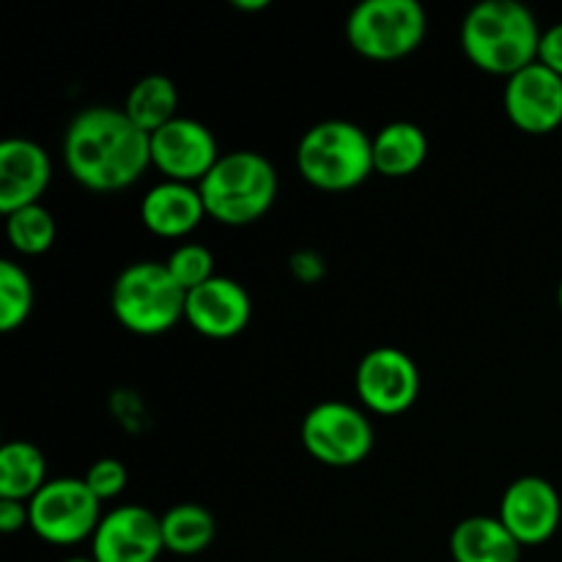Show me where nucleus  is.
Returning <instances> with one entry per match:
<instances>
[{
  "mask_svg": "<svg viewBox=\"0 0 562 562\" xmlns=\"http://www.w3.org/2000/svg\"><path fill=\"white\" fill-rule=\"evenodd\" d=\"M64 159L71 179L86 190L119 192L135 184L151 165V135L124 108L93 104L66 126Z\"/></svg>",
  "mask_w": 562,
  "mask_h": 562,
  "instance_id": "1",
  "label": "nucleus"
},
{
  "mask_svg": "<svg viewBox=\"0 0 562 562\" xmlns=\"http://www.w3.org/2000/svg\"><path fill=\"white\" fill-rule=\"evenodd\" d=\"M541 33L519 0H483L461 22V49L486 75L514 77L538 60Z\"/></svg>",
  "mask_w": 562,
  "mask_h": 562,
  "instance_id": "2",
  "label": "nucleus"
},
{
  "mask_svg": "<svg viewBox=\"0 0 562 562\" xmlns=\"http://www.w3.org/2000/svg\"><path fill=\"white\" fill-rule=\"evenodd\" d=\"M296 170L311 187L346 192L368 181L373 170V137L344 119L318 121L296 146Z\"/></svg>",
  "mask_w": 562,
  "mask_h": 562,
  "instance_id": "3",
  "label": "nucleus"
},
{
  "mask_svg": "<svg viewBox=\"0 0 562 562\" xmlns=\"http://www.w3.org/2000/svg\"><path fill=\"white\" fill-rule=\"evenodd\" d=\"M206 217L241 228L272 209L278 198V170L258 151H228L198 184Z\"/></svg>",
  "mask_w": 562,
  "mask_h": 562,
  "instance_id": "4",
  "label": "nucleus"
},
{
  "mask_svg": "<svg viewBox=\"0 0 562 562\" xmlns=\"http://www.w3.org/2000/svg\"><path fill=\"white\" fill-rule=\"evenodd\" d=\"M187 291L165 261H137L121 269L110 291V307L124 329L135 335H162L184 318Z\"/></svg>",
  "mask_w": 562,
  "mask_h": 562,
  "instance_id": "5",
  "label": "nucleus"
},
{
  "mask_svg": "<svg viewBox=\"0 0 562 562\" xmlns=\"http://www.w3.org/2000/svg\"><path fill=\"white\" fill-rule=\"evenodd\" d=\"M428 31L417 0H362L346 16V42L368 60H398L415 53Z\"/></svg>",
  "mask_w": 562,
  "mask_h": 562,
  "instance_id": "6",
  "label": "nucleus"
},
{
  "mask_svg": "<svg viewBox=\"0 0 562 562\" xmlns=\"http://www.w3.org/2000/svg\"><path fill=\"white\" fill-rule=\"evenodd\" d=\"M31 530L53 547H75L93 538L102 521V503L82 477H55L27 503Z\"/></svg>",
  "mask_w": 562,
  "mask_h": 562,
  "instance_id": "7",
  "label": "nucleus"
},
{
  "mask_svg": "<svg viewBox=\"0 0 562 562\" xmlns=\"http://www.w3.org/2000/svg\"><path fill=\"white\" fill-rule=\"evenodd\" d=\"M376 434L366 412L344 401L316 404L302 420V445L318 464L357 467L371 456Z\"/></svg>",
  "mask_w": 562,
  "mask_h": 562,
  "instance_id": "8",
  "label": "nucleus"
},
{
  "mask_svg": "<svg viewBox=\"0 0 562 562\" xmlns=\"http://www.w3.org/2000/svg\"><path fill=\"white\" fill-rule=\"evenodd\" d=\"M355 387L366 409L376 415H404L420 395V368L406 351L379 346L360 360Z\"/></svg>",
  "mask_w": 562,
  "mask_h": 562,
  "instance_id": "9",
  "label": "nucleus"
},
{
  "mask_svg": "<svg viewBox=\"0 0 562 562\" xmlns=\"http://www.w3.org/2000/svg\"><path fill=\"white\" fill-rule=\"evenodd\" d=\"M220 157L217 137L195 119L179 115L151 135V165L165 181L201 184Z\"/></svg>",
  "mask_w": 562,
  "mask_h": 562,
  "instance_id": "10",
  "label": "nucleus"
},
{
  "mask_svg": "<svg viewBox=\"0 0 562 562\" xmlns=\"http://www.w3.org/2000/svg\"><path fill=\"white\" fill-rule=\"evenodd\" d=\"M162 552V519L143 505L113 508L91 538L93 562H157Z\"/></svg>",
  "mask_w": 562,
  "mask_h": 562,
  "instance_id": "11",
  "label": "nucleus"
},
{
  "mask_svg": "<svg viewBox=\"0 0 562 562\" xmlns=\"http://www.w3.org/2000/svg\"><path fill=\"white\" fill-rule=\"evenodd\" d=\"M497 519L521 547H541L558 532L562 499L558 488L538 475L516 477L499 499Z\"/></svg>",
  "mask_w": 562,
  "mask_h": 562,
  "instance_id": "12",
  "label": "nucleus"
},
{
  "mask_svg": "<svg viewBox=\"0 0 562 562\" xmlns=\"http://www.w3.org/2000/svg\"><path fill=\"white\" fill-rule=\"evenodd\" d=\"M505 113L516 130L527 135H549L562 126V77L543 64L508 77L505 86Z\"/></svg>",
  "mask_w": 562,
  "mask_h": 562,
  "instance_id": "13",
  "label": "nucleus"
},
{
  "mask_svg": "<svg viewBox=\"0 0 562 562\" xmlns=\"http://www.w3.org/2000/svg\"><path fill=\"white\" fill-rule=\"evenodd\" d=\"M252 302L250 294L234 278H212L209 283L187 291L184 322L198 335L212 340H231L241 335L250 324Z\"/></svg>",
  "mask_w": 562,
  "mask_h": 562,
  "instance_id": "14",
  "label": "nucleus"
},
{
  "mask_svg": "<svg viewBox=\"0 0 562 562\" xmlns=\"http://www.w3.org/2000/svg\"><path fill=\"white\" fill-rule=\"evenodd\" d=\"M53 179L47 151L27 137H5L0 143V212L11 214L38 203Z\"/></svg>",
  "mask_w": 562,
  "mask_h": 562,
  "instance_id": "15",
  "label": "nucleus"
},
{
  "mask_svg": "<svg viewBox=\"0 0 562 562\" xmlns=\"http://www.w3.org/2000/svg\"><path fill=\"white\" fill-rule=\"evenodd\" d=\"M206 217V206L198 184L181 181H159L143 195L140 220L154 236L181 239L190 236Z\"/></svg>",
  "mask_w": 562,
  "mask_h": 562,
  "instance_id": "16",
  "label": "nucleus"
},
{
  "mask_svg": "<svg viewBox=\"0 0 562 562\" xmlns=\"http://www.w3.org/2000/svg\"><path fill=\"white\" fill-rule=\"evenodd\" d=\"M521 549L497 516H470L450 532L453 562H519Z\"/></svg>",
  "mask_w": 562,
  "mask_h": 562,
  "instance_id": "17",
  "label": "nucleus"
},
{
  "mask_svg": "<svg viewBox=\"0 0 562 562\" xmlns=\"http://www.w3.org/2000/svg\"><path fill=\"white\" fill-rule=\"evenodd\" d=\"M428 157V137L412 121H393L373 135V170L384 179L417 173Z\"/></svg>",
  "mask_w": 562,
  "mask_h": 562,
  "instance_id": "18",
  "label": "nucleus"
},
{
  "mask_svg": "<svg viewBox=\"0 0 562 562\" xmlns=\"http://www.w3.org/2000/svg\"><path fill=\"white\" fill-rule=\"evenodd\" d=\"M47 483V456L33 442H5L0 448V499L31 503Z\"/></svg>",
  "mask_w": 562,
  "mask_h": 562,
  "instance_id": "19",
  "label": "nucleus"
},
{
  "mask_svg": "<svg viewBox=\"0 0 562 562\" xmlns=\"http://www.w3.org/2000/svg\"><path fill=\"white\" fill-rule=\"evenodd\" d=\"M124 113L140 126L146 135H154L165 124L179 119V88L170 77L148 75L130 88L124 99Z\"/></svg>",
  "mask_w": 562,
  "mask_h": 562,
  "instance_id": "20",
  "label": "nucleus"
},
{
  "mask_svg": "<svg viewBox=\"0 0 562 562\" xmlns=\"http://www.w3.org/2000/svg\"><path fill=\"white\" fill-rule=\"evenodd\" d=\"M159 519H162L165 552L179 554V558H195L206 552L217 536V521L198 503L173 505Z\"/></svg>",
  "mask_w": 562,
  "mask_h": 562,
  "instance_id": "21",
  "label": "nucleus"
},
{
  "mask_svg": "<svg viewBox=\"0 0 562 562\" xmlns=\"http://www.w3.org/2000/svg\"><path fill=\"white\" fill-rule=\"evenodd\" d=\"M55 234V220L42 203L33 206L16 209V212L5 214V236H9L11 247L22 256H42L53 247Z\"/></svg>",
  "mask_w": 562,
  "mask_h": 562,
  "instance_id": "22",
  "label": "nucleus"
},
{
  "mask_svg": "<svg viewBox=\"0 0 562 562\" xmlns=\"http://www.w3.org/2000/svg\"><path fill=\"white\" fill-rule=\"evenodd\" d=\"M33 311V283L14 261H0V329L14 333Z\"/></svg>",
  "mask_w": 562,
  "mask_h": 562,
  "instance_id": "23",
  "label": "nucleus"
},
{
  "mask_svg": "<svg viewBox=\"0 0 562 562\" xmlns=\"http://www.w3.org/2000/svg\"><path fill=\"white\" fill-rule=\"evenodd\" d=\"M168 272L173 274L176 283L184 291L198 289V285L209 283L214 274V256L209 247L198 245V241H187V245H179L165 261Z\"/></svg>",
  "mask_w": 562,
  "mask_h": 562,
  "instance_id": "24",
  "label": "nucleus"
},
{
  "mask_svg": "<svg viewBox=\"0 0 562 562\" xmlns=\"http://www.w3.org/2000/svg\"><path fill=\"white\" fill-rule=\"evenodd\" d=\"M82 481L88 483L93 497H97L99 503H104V499H115L124 492L126 481H130V470H126L124 461L119 459H99L88 467Z\"/></svg>",
  "mask_w": 562,
  "mask_h": 562,
  "instance_id": "25",
  "label": "nucleus"
},
{
  "mask_svg": "<svg viewBox=\"0 0 562 562\" xmlns=\"http://www.w3.org/2000/svg\"><path fill=\"white\" fill-rule=\"evenodd\" d=\"M538 64L552 69L554 75L562 77V22H554L552 27L541 33V44H538Z\"/></svg>",
  "mask_w": 562,
  "mask_h": 562,
  "instance_id": "26",
  "label": "nucleus"
},
{
  "mask_svg": "<svg viewBox=\"0 0 562 562\" xmlns=\"http://www.w3.org/2000/svg\"><path fill=\"white\" fill-rule=\"evenodd\" d=\"M27 525H31L27 503H20V499H0V530L11 536V532H20Z\"/></svg>",
  "mask_w": 562,
  "mask_h": 562,
  "instance_id": "27",
  "label": "nucleus"
},
{
  "mask_svg": "<svg viewBox=\"0 0 562 562\" xmlns=\"http://www.w3.org/2000/svg\"><path fill=\"white\" fill-rule=\"evenodd\" d=\"M234 5L236 11H263V9H269V0H234Z\"/></svg>",
  "mask_w": 562,
  "mask_h": 562,
  "instance_id": "28",
  "label": "nucleus"
},
{
  "mask_svg": "<svg viewBox=\"0 0 562 562\" xmlns=\"http://www.w3.org/2000/svg\"><path fill=\"white\" fill-rule=\"evenodd\" d=\"M558 305H560V311H562V280H560V289H558Z\"/></svg>",
  "mask_w": 562,
  "mask_h": 562,
  "instance_id": "29",
  "label": "nucleus"
},
{
  "mask_svg": "<svg viewBox=\"0 0 562 562\" xmlns=\"http://www.w3.org/2000/svg\"><path fill=\"white\" fill-rule=\"evenodd\" d=\"M64 562H93V560H88V558H71V560H64Z\"/></svg>",
  "mask_w": 562,
  "mask_h": 562,
  "instance_id": "30",
  "label": "nucleus"
}]
</instances>
